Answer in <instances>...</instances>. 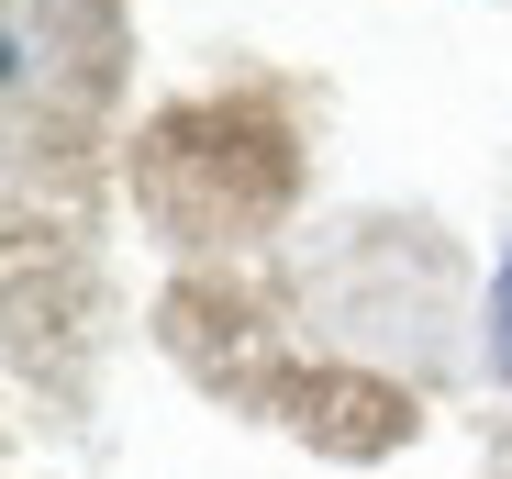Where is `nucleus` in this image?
Instances as JSON below:
<instances>
[{
	"mask_svg": "<svg viewBox=\"0 0 512 479\" xmlns=\"http://www.w3.org/2000/svg\"><path fill=\"white\" fill-rule=\"evenodd\" d=\"M479 357H490V368L512 379V257L490 268V301H479Z\"/></svg>",
	"mask_w": 512,
	"mask_h": 479,
	"instance_id": "obj_1",
	"label": "nucleus"
}]
</instances>
